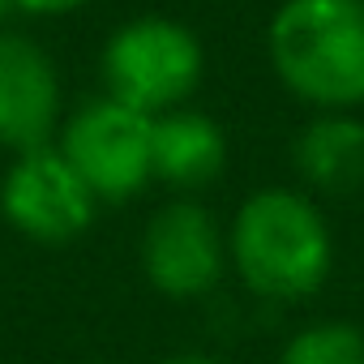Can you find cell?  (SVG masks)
<instances>
[{
	"instance_id": "obj_2",
	"label": "cell",
	"mask_w": 364,
	"mask_h": 364,
	"mask_svg": "<svg viewBox=\"0 0 364 364\" xmlns=\"http://www.w3.org/2000/svg\"><path fill=\"white\" fill-rule=\"evenodd\" d=\"M279 86L313 112L364 107V0H283L266 26Z\"/></svg>"
},
{
	"instance_id": "obj_7",
	"label": "cell",
	"mask_w": 364,
	"mask_h": 364,
	"mask_svg": "<svg viewBox=\"0 0 364 364\" xmlns=\"http://www.w3.org/2000/svg\"><path fill=\"white\" fill-rule=\"evenodd\" d=\"M65 120V82L52 52L26 35L0 26V150L18 154L56 141Z\"/></svg>"
},
{
	"instance_id": "obj_8",
	"label": "cell",
	"mask_w": 364,
	"mask_h": 364,
	"mask_svg": "<svg viewBox=\"0 0 364 364\" xmlns=\"http://www.w3.org/2000/svg\"><path fill=\"white\" fill-rule=\"evenodd\" d=\"M228 154L232 146L223 124L193 103L150 120V171L154 185L171 189V198H193L210 189L228 171Z\"/></svg>"
},
{
	"instance_id": "obj_6",
	"label": "cell",
	"mask_w": 364,
	"mask_h": 364,
	"mask_svg": "<svg viewBox=\"0 0 364 364\" xmlns=\"http://www.w3.org/2000/svg\"><path fill=\"white\" fill-rule=\"evenodd\" d=\"M0 219L31 245H73L99 219V198L86 189V180L69 167L56 141L9 154V167L0 176Z\"/></svg>"
},
{
	"instance_id": "obj_10",
	"label": "cell",
	"mask_w": 364,
	"mask_h": 364,
	"mask_svg": "<svg viewBox=\"0 0 364 364\" xmlns=\"http://www.w3.org/2000/svg\"><path fill=\"white\" fill-rule=\"evenodd\" d=\"M274 364H364V330L343 317H321L287 334Z\"/></svg>"
},
{
	"instance_id": "obj_11",
	"label": "cell",
	"mask_w": 364,
	"mask_h": 364,
	"mask_svg": "<svg viewBox=\"0 0 364 364\" xmlns=\"http://www.w3.org/2000/svg\"><path fill=\"white\" fill-rule=\"evenodd\" d=\"M90 0H9L14 14H26V18H65V14H77L86 9Z\"/></svg>"
},
{
	"instance_id": "obj_3",
	"label": "cell",
	"mask_w": 364,
	"mask_h": 364,
	"mask_svg": "<svg viewBox=\"0 0 364 364\" xmlns=\"http://www.w3.org/2000/svg\"><path fill=\"white\" fill-rule=\"evenodd\" d=\"M99 82L103 95L146 116H163L198 99L206 82V43L180 18L137 14L99 48Z\"/></svg>"
},
{
	"instance_id": "obj_9",
	"label": "cell",
	"mask_w": 364,
	"mask_h": 364,
	"mask_svg": "<svg viewBox=\"0 0 364 364\" xmlns=\"http://www.w3.org/2000/svg\"><path fill=\"white\" fill-rule=\"evenodd\" d=\"M291 167L313 198H351L364 189V116L313 112L291 137Z\"/></svg>"
},
{
	"instance_id": "obj_1",
	"label": "cell",
	"mask_w": 364,
	"mask_h": 364,
	"mask_svg": "<svg viewBox=\"0 0 364 364\" xmlns=\"http://www.w3.org/2000/svg\"><path fill=\"white\" fill-rule=\"evenodd\" d=\"M228 266L262 304H304L334 274V232L300 185H262L228 219Z\"/></svg>"
},
{
	"instance_id": "obj_13",
	"label": "cell",
	"mask_w": 364,
	"mask_h": 364,
	"mask_svg": "<svg viewBox=\"0 0 364 364\" xmlns=\"http://www.w3.org/2000/svg\"><path fill=\"white\" fill-rule=\"evenodd\" d=\"M14 9H9V0H0V26H5V18H9Z\"/></svg>"
},
{
	"instance_id": "obj_4",
	"label": "cell",
	"mask_w": 364,
	"mask_h": 364,
	"mask_svg": "<svg viewBox=\"0 0 364 364\" xmlns=\"http://www.w3.org/2000/svg\"><path fill=\"white\" fill-rule=\"evenodd\" d=\"M150 120L154 116H146L103 90L65 112L56 150L86 180V189L99 198V206H124L154 185Z\"/></svg>"
},
{
	"instance_id": "obj_5",
	"label": "cell",
	"mask_w": 364,
	"mask_h": 364,
	"mask_svg": "<svg viewBox=\"0 0 364 364\" xmlns=\"http://www.w3.org/2000/svg\"><path fill=\"white\" fill-rule=\"evenodd\" d=\"M137 262L171 304H198L228 279V223L198 198H167L141 228Z\"/></svg>"
},
{
	"instance_id": "obj_12",
	"label": "cell",
	"mask_w": 364,
	"mask_h": 364,
	"mask_svg": "<svg viewBox=\"0 0 364 364\" xmlns=\"http://www.w3.org/2000/svg\"><path fill=\"white\" fill-rule=\"evenodd\" d=\"M159 364H228V360H219V355H210V351H171V355H163Z\"/></svg>"
}]
</instances>
